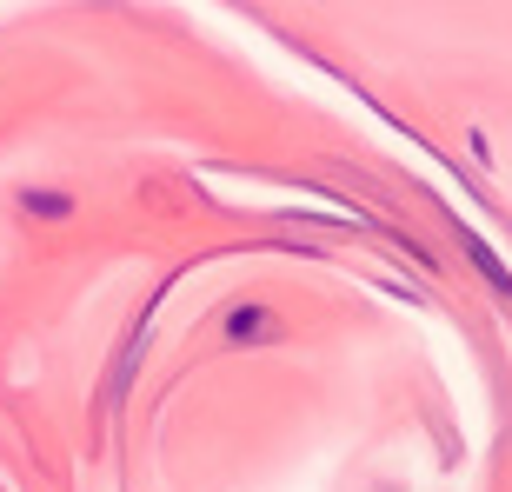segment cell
Segmentation results:
<instances>
[{
  "instance_id": "obj_1",
  "label": "cell",
  "mask_w": 512,
  "mask_h": 492,
  "mask_svg": "<svg viewBox=\"0 0 512 492\" xmlns=\"http://www.w3.org/2000/svg\"><path fill=\"white\" fill-rule=\"evenodd\" d=\"M247 333H266V320H260V306H247L240 320H233V340H247Z\"/></svg>"
}]
</instances>
